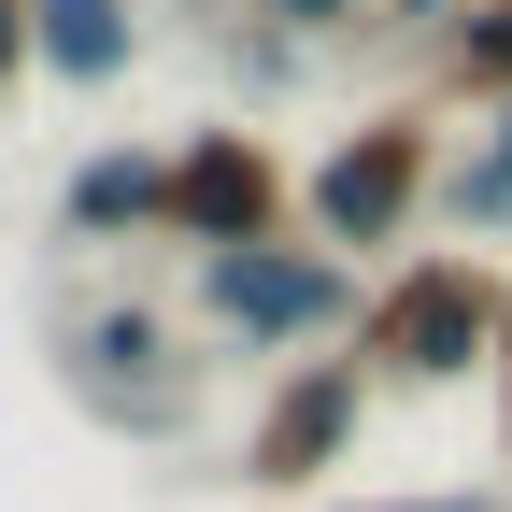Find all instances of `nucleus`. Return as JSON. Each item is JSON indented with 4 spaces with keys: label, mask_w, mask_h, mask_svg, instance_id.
<instances>
[{
    "label": "nucleus",
    "mask_w": 512,
    "mask_h": 512,
    "mask_svg": "<svg viewBox=\"0 0 512 512\" xmlns=\"http://www.w3.org/2000/svg\"><path fill=\"white\" fill-rule=\"evenodd\" d=\"M171 228H200L214 256L228 242H271V157H256V143H200L171 171Z\"/></svg>",
    "instance_id": "39448f33"
},
{
    "label": "nucleus",
    "mask_w": 512,
    "mask_h": 512,
    "mask_svg": "<svg viewBox=\"0 0 512 512\" xmlns=\"http://www.w3.org/2000/svg\"><path fill=\"white\" fill-rule=\"evenodd\" d=\"M29 43H43L72 86H100L114 57H128V0H43V15H29Z\"/></svg>",
    "instance_id": "423d86ee"
},
{
    "label": "nucleus",
    "mask_w": 512,
    "mask_h": 512,
    "mask_svg": "<svg viewBox=\"0 0 512 512\" xmlns=\"http://www.w3.org/2000/svg\"><path fill=\"white\" fill-rule=\"evenodd\" d=\"M15 43H29V15H15V0H0V72H15Z\"/></svg>",
    "instance_id": "6e6552de"
},
{
    "label": "nucleus",
    "mask_w": 512,
    "mask_h": 512,
    "mask_svg": "<svg viewBox=\"0 0 512 512\" xmlns=\"http://www.w3.org/2000/svg\"><path fill=\"white\" fill-rule=\"evenodd\" d=\"M143 214H171V171H143V157H86L72 171V228H143Z\"/></svg>",
    "instance_id": "0eeeda50"
},
{
    "label": "nucleus",
    "mask_w": 512,
    "mask_h": 512,
    "mask_svg": "<svg viewBox=\"0 0 512 512\" xmlns=\"http://www.w3.org/2000/svg\"><path fill=\"white\" fill-rule=\"evenodd\" d=\"M399 512H484V498H399Z\"/></svg>",
    "instance_id": "9d476101"
},
{
    "label": "nucleus",
    "mask_w": 512,
    "mask_h": 512,
    "mask_svg": "<svg viewBox=\"0 0 512 512\" xmlns=\"http://www.w3.org/2000/svg\"><path fill=\"white\" fill-rule=\"evenodd\" d=\"M484 342H498V299H484V271H456V256H427L413 285H384V299H370V356H384V370H413V384L470 370Z\"/></svg>",
    "instance_id": "f257e3e1"
},
{
    "label": "nucleus",
    "mask_w": 512,
    "mask_h": 512,
    "mask_svg": "<svg viewBox=\"0 0 512 512\" xmlns=\"http://www.w3.org/2000/svg\"><path fill=\"white\" fill-rule=\"evenodd\" d=\"M200 299L228 313L242 342H313V328H342V271H328V256H285V242L200 256Z\"/></svg>",
    "instance_id": "f03ea898"
},
{
    "label": "nucleus",
    "mask_w": 512,
    "mask_h": 512,
    "mask_svg": "<svg viewBox=\"0 0 512 512\" xmlns=\"http://www.w3.org/2000/svg\"><path fill=\"white\" fill-rule=\"evenodd\" d=\"M356 441V370L342 356H313L285 399H271V427H256V484H299V470H328Z\"/></svg>",
    "instance_id": "20e7f679"
},
{
    "label": "nucleus",
    "mask_w": 512,
    "mask_h": 512,
    "mask_svg": "<svg viewBox=\"0 0 512 512\" xmlns=\"http://www.w3.org/2000/svg\"><path fill=\"white\" fill-rule=\"evenodd\" d=\"M271 15H356V0H271Z\"/></svg>",
    "instance_id": "1a4fd4ad"
},
{
    "label": "nucleus",
    "mask_w": 512,
    "mask_h": 512,
    "mask_svg": "<svg viewBox=\"0 0 512 512\" xmlns=\"http://www.w3.org/2000/svg\"><path fill=\"white\" fill-rule=\"evenodd\" d=\"M413 185H427V143L413 128H356V143L313 171V214H328V242H384L413 214Z\"/></svg>",
    "instance_id": "7ed1b4c3"
}]
</instances>
